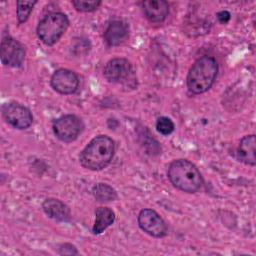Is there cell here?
Returning a JSON list of instances; mask_svg holds the SVG:
<instances>
[{"mask_svg": "<svg viewBox=\"0 0 256 256\" xmlns=\"http://www.w3.org/2000/svg\"><path fill=\"white\" fill-rule=\"evenodd\" d=\"M36 3V1H17V19L20 24L28 19Z\"/></svg>", "mask_w": 256, "mask_h": 256, "instance_id": "obj_17", "label": "cell"}, {"mask_svg": "<svg viewBox=\"0 0 256 256\" xmlns=\"http://www.w3.org/2000/svg\"><path fill=\"white\" fill-rule=\"evenodd\" d=\"M114 150V141L106 135H99L93 138L82 150L79 155V161L86 169L101 170L111 162Z\"/></svg>", "mask_w": 256, "mask_h": 256, "instance_id": "obj_1", "label": "cell"}, {"mask_svg": "<svg viewBox=\"0 0 256 256\" xmlns=\"http://www.w3.org/2000/svg\"><path fill=\"white\" fill-rule=\"evenodd\" d=\"M52 128L55 136L59 140L69 143L79 136L83 128V123L77 116L67 114L56 119L53 122Z\"/></svg>", "mask_w": 256, "mask_h": 256, "instance_id": "obj_5", "label": "cell"}, {"mask_svg": "<svg viewBox=\"0 0 256 256\" xmlns=\"http://www.w3.org/2000/svg\"><path fill=\"white\" fill-rule=\"evenodd\" d=\"M92 194L99 202H110L117 198L116 191L106 183H98L92 189Z\"/></svg>", "mask_w": 256, "mask_h": 256, "instance_id": "obj_16", "label": "cell"}, {"mask_svg": "<svg viewBox=\"0 0 256 256\" xmlns=\"http://www.w3.org/2000/svg\"><path fill=\"white\" fill-rule=\"evenodd\" d=\"M0 57L4 65L20 67L25 58V49L19 41L6 36L1 41Z\"/></svg>", "mask_w": 256, "mask_h": 256, "instance_id": "obj_8", "label": "cell"}, {"mask_svg": "<svg viewBox=\"0 0 256 256\" xmlns=\"http://www.w3.org/2000/svg\"><path fill=\"white\" fill-rule=\"evenodd\" d=\"M218 72L217 61L211 56H202L189 69L186 77L187 88L194 94L206 92L213 85Z\"/></svg>", "mask_w": 256, "mask_h": 256, "instance_id": "obj_2", "label": "cell"}, {"mask_svg": "<svg viewBox=\"0 0 256 256\" xmlns=\"http://www.w3.org/2000/svg\"><path fill=\"white\" fill-rule=\"evenodd\" d=\"M2 114L5 121L16 129H26L33 121L31 111L16 102L5 104L2 108Z\"/></svg>", "mask_w": 256, "mask_h": 256, "instance_id": "obj_7", "label": "cell"}, {"mask_svg": "<svg viewBox=\"0 0 256 256\" xmlns=\"http://www.w3.org/2000/svg\"><path fill=\"white\" fill-rule=\"evenodd\" d=\"M237 155L243 163L254 166L255 165V135L244 136L238 145Z\"/></svg>", "mask_w": 256, "mask_h": 256, "instance_id": "obj_14", "label": "cell"}, {"mask_svg": "<svg viewBox=\"0 0 256 256\" xmlns=\"http://www.w3.org/2000/svg\"><path fill=\"white\" fill-rule=\"evenodd\" d=\"M138 224L147 234L161 238L167 234V225L160 215L152 209H143L138 215Z\"/></svg>", "mask_w": 256, "mask_h": 256, "instance_id": "obj_9", "label": "cell"}, {"mask_svg": "<svg viewBox=\"0 0 256 256\" xmlns=\"http://www.w3.org/2000/svg\"><path fill=\"white\" fill-rule=\"evenodd\" d=\"M42 208L45 214L54 220L67 222L71 218L69 207L58 199H46L42 204Z\"/></svg>", "mask_w": 256, "mask_h": 256, "instance_id": "obj_12", "label": "cell"}, {"mask_svg": "<svg viewBox=\"0 0 256 256\" xmlns=\"http://www.w3.org/2000/svg\"><path fill=\"white\" fill-rule=\"evenodd\" d=\"M142 10L145 17L153 23H160L165 20L169 12V6L163 0H149L142 2Z\"/></svg>", "mask_w": 256, "mask_h": 256, "instance_id": "obj_11", "label": "cell"}, {"mask_svg": "<svg viewBox=\"0 0 256 256\" xmlns=\"http://www.w3.org/2000/svg\"><path fill=\"white\" fill-rule=\"evenodd\" d=\"M156 128L158 132H160L162 135H169L174 131V123L173 121L165 116L159 117L156 121Z\"/></svg>", "mask_w": 256, "mask_h": 256, "instance_id": "obj_18", "label": "cell"}, {"mask_svg": "<svg viewBox=\"0 0 256 256\" xmlns=\"http://www.w3.org/2000/svg\"><path fill=\"white\" fill-rule=\"evenodd\" d=\"M230 17H231L230 13L226 10H223V11H220L217 13V18H218L219 22L223 23V24L227 23L230 20Z\"/></svg>", "mask_w": 256, "mask_h": 256, "instance_id": "obj_20", "label": "cell"}, {"mask_svg": "<svg viewBox=\"0 0 256 256\" xmlns=\"http://www.w3.org/2000/svg\"><path fill=\"white\" fill-rule=\"evenodd\" d=\"M104 77L112 83L133 82V69L130 62L124 58H114L107 62L103 70Z\"/></svg>", "mask_w": 256, "mask_h": 256, "instance_id": "obj_6", "label": "cell"}, {"mask_svg": "<svg viewBox=\"0 0 256 256\" xmlns=\"http://www.w3.org/2000/svg\"><path fill=\"white\" fill-rule=\"evenodd\" d=\"M73 6L76 10L81 12H91L96 10L100 5V1H80V0H74L72 1Z\"/></svg>", "mask_w": 256, "mask_h": 256, "instance_id": "obj_19", "label": "cell"}, {"mask_svg": "<svg viewBox=\"0 0 256 256\" xmlns=\"http://www.w3.org/2000/svg\"><path fill=\"white\" fill-rule=\"evenodd\" d=\"M128 36V26L121 20H113L104 32V38L109 46L121 44Z\"/></svg>", "mask_w": 256, "mask_h": 256, "instance_id": "obj_13", "label": "cell"}, {"mask_svg": "<svg viewBox=\"0 0 256 256\" xmlns=\"http://www.w3.org/2000/svg\"><path fill=\"white\" fill-rule=\"evenodd\" d=\"M115 221V213L108 207H98L95 211V221L92 227L94 234H101Z\"/></svg>", "mask_w": 256, "mask_h": 256, "instance_id": "obj_15", "label": "cell"}, {"mask_svg": "<svg viewBox=\"0 0 256 256\" xmlns=\"http://www.w3.org/2000/svg\"><path fill=\"white\" fill-rule=\"evenodd\" d=\"M52 88L60 94L68 95L74 93L79 85L77 75L68 69H58L51 77Z\"/></svg>", "mask_w": 256, "mask_h": 256, "instance_id": "obj_10", "label": "cell"}, {"mask_svg": "<svg viewBox=\"0 0 256 256\" xmlns=\"http://www.w3.org/2000/svg\"><path fill=\"white\" fill-rule=\"evenodd\" d=\"M68 25L69 20L64 13H50L39 22L37 27L38 37L44 44L51 46L61 38Z\"/></svg>", "mask_w": 256, "mask_h": 256, "instance_id": "obj_4", "label": "cell"}, {"mask_svg": "<svg viewBox=\"0 0 256 256\" xmlns=\"http://www.w3.org/2000/svg\"><path fill=\"white\" fill-rule=\"evenodd\" d=\"M167 174L170 182L184 192L194 193L203 184V179L198 168L186 159L174 160L169 165Z\"/></svg>", "mask_w": 256, "mask_h": 256, "instance_id": "obj_3", "label": "cell"}]
</instances>
